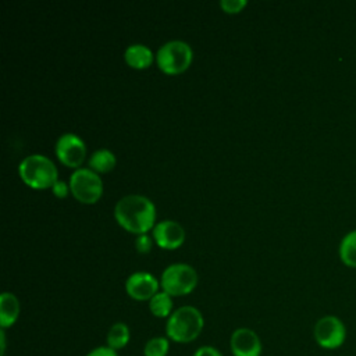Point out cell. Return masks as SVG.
<instances>
[{"label":"cell","instance_id":"9c48e42d","mask_svg":"<svg viewBox=\"0 0 356 356\" xmlns=\"http://www.w3.org/2000/svg\"><path fill=\"white\" fill-rule=\"evenodd\" d=\"M229 349L234 356H260L261 341L253 330L241 327L231 334Z\"/></svg>","mask_w":356,"mask_h":356},{"label":"cell","instance_id":"5bb4252c","mask_svg":"<svg viewBox=\"0 0 356 356\" xmlns=\"http://www.w3.org/2000/svg\"><path fill=\"white\" fill-rule=\"evenodd\" d=\"M129 328L125 323H115L110 327L106 341H107V346L114 349V350H120L122 348H125L129 342Z\"/></svg>","mask_w":356,"mask_h":356},{"label":"cell","instance_id":"2e32d148","mask_svg":"<svg viewBox=\"0 0 356 356\" xmlns=\"http://www.w3.org/2000/svg\"><path fill=\"white\" fill-rule=\"evenodd\" d=\"M339 256L345 266L356 268V229L343 236L339 245Z\"/></svg>","mask_w":356,"mask_h":356},{"label":"cell","instance_id":"ffe728a7","mask_svg":"<svg viewBox=\"0 0 356 356\" xmlns=\"http://www.w3.org/2000/svg\"><path fill=\"white\" fill-rule=\"evenodd\" d=\"M220 6L227 13H238L243 6H246V0H221Z\"/></svg>","mask_w":356,"mask_h":356},{"label":"cell","instance_id":"9a60e30c","mask_svg":"<svg viewBox=\"0 0 356 356\" xmlns=\"http://www.w3.org/2000/svg\"><path fill=\"white\" fill-rule=\"evenodd\" d=\"M89 167L95 172H107L115 165V156L108 149H99L89 157Z\"/></svg>","mask_w":356,"mask_h":356},{"label":"cell","instance_id":"7c38bea8","mask_svg":"<svg viewBox=\"0 0 356 356\" xmlns=\"http://www.w3.org/2000/svg\"><path fill=\"white\" fill-rule=\"evenodd\" d=\"M19 316V302L15 295L3 292L0 295V325L1 328L11 327Z\"/></svg>","mask_w":356,"mask_h":356},{"label":"cell","instance_id":"277c9868","mask_svg":"<svg viewBox=\"0 0 356 356\" xmlns=\"http://www.w3.org/2000/svg\"><path fill=\"white\" fill-rule=\"evenodd\" d=\"M157 65L167 74L185 71L192 61V49L184 40H170L160 46L156 54Z\"/></svg>","mask_w":356,"mask_h":356},{"label":"cell","instance_id":"e0dca14e","mask_svg":"<svg viewBox=\"0 0 356 356\" xmlns=\"http://www.w3.org/2000/svg\"><path fill=\"white\" fill-rule=\"evenodd\" d=\"M149 309H150L152 314L156 317H170L172 313L171 296L164 291L157 292L149 300Z\"/></svg>","mask_w":356,"mask_h":356},{"label":"cell","instance_id":"5b68a950","mask_svg":"<svg viewBox=\"0 0 356 356\" xmlns=\"http://www.w3.org/2000/svg\"><path fill=\"white\" fill-rule=\"evenodd\" d=\"M197 284L195 268L185 263L168 266L161 274V288L170 296H182L193 291Z\"/></svg>","mask_w":356,"mask_h":356},{"label":"cell","instance_id":"ac0fdd59","mask_svg":"<svg viewBox=\"0 0 356 356\" xmlns=\"http://www.w3.org/2000/svg\"><path fill=\"white\" fill-rule=\"evenodd\" d=\"M170 349V341L165 337L150 338L143 348L145 356H167Z\"/></svg>","mask_w":356,"mask_h":356},{"label":"cell","instance_id":"d6986e66","mask_svg":"<svg viewBox=\"0 0 356 356\" xmlns=\"http://www.w3.org/2000/svg\"><path fill=\"white\" fill-rule=\"evenodd\" d=\"M135 248L140 253H147L152 248V239L147 234H140L135 239Z\"/></svg>","mask_w":356,"mask_h":356},{"label":"cell","instance_id":"6da1fadb","mask_svg":"<svg viewBox=\"0 0 356 356\" xmlns=\"http://www.w3.org/2000/svg\"><path fill=\"white\" fill-rule=\"evenodd\" d=\"M114 216L121 227L140 235L153 227L156 209L146 196L127 195L117 202Z\"/></svg>","mask_w":356,"mask_h":356},{"label":"cell","instance_id":"ba28073f","mask_svg":"<svg viewBox=\"0 0 356 356\" xmlns=\"http://www.w3.org/2000/svg\"><path fill=\"white\" fill-rule=\"evenodd\" d=\"M85 143L72 132L63 134L56 142V154L68 167H79L85 159Z\"/></svg>","mask_w":356,"mask_h":356},{"label":"cell","instance_id":"4fadbf2b","mask_svg":"<svg viewBox=\"0 0 356 356\" xmlns=\"http://www.w3.org/2000/svg\"><path fill=\"white\" fill-rule=\"evenodd\" d=\"M125 61L134 67V68H146L153 61V53L152 50L140 43L129 44L125 50Z\"/></svg>","mask_w":356,"mask_h":356},{"label":"cell","instance_id":"603a6c76","mask_svg":"<svg viewBox=\"0 0 356 356\" xmlns=\"http://www.w3.org/2000/svg\"><path fill=\"white\" fill-rule=\"evenodd\" d=\"M51 191H53V193H54L57 197H64V196H67V193H68V186H67V184H65L64 181L57 179V181L54 182V185L51 186Z\"/></svg>","mask_w":356,"mask_h":356},{"label":"cell","instance_id":"7402d4cb","mask_svg":"<svg viewBox=\"0 0 356 356\" xmlns=\"http://www.w3.org/2000/svg\"><path fill=\"white\" fill-rule=\"evenodd\" d=\"M193 356H222V355L217 348L204 345V346H200L199 349H196Z\"/></svg>","mask_w":356,"mask_h":356},{"label":"cell","instance_id":"3957f363","mask_svg":"<svg viewBox=\"0 0 356 356\" xmlns=\"http://www.w3.org/2000/svg\"><path fill=\"white\" fill-rule=\"evenodd\" d=\"M18 172L22 181L35 189L53 186L57 181V168L54 163L42 154L26 156L19 163Z\"/></svg>","mask_w":356,"mask_h":356},{"label":"cell","instance_id":"8fae6325","mask_svg":"<svg viewBox=\"0 0 356 356\" xmlns=\"http://www.w3.org/2000/svg\"><path fill=\"white\" fill-rule=\"evenodd\" d=\"M153 236L160 248L175 249L182 245L185 239V232L177 221L163 220L154 225Z\"/></svg>","mask_w":356,"mask_h":356},{"label":"cell","instance_id":"30bf717a","mask_svg":"<svg viewBox=\"0 0 356 356\" xmlns=\"http://www.w3.org/2000/svg\"><path fill=\"white\" fill-rule=\"evenodd\" d=\"M125 289L132 299L150 300L159 289L157 280L146 271H136L127 278Z\"/></svg>","mask_w":356,"mask_h":356},{"label":"cell","instance_id":"7a4b0ae2","mask_svg":"<svg viewBox=\"0 0 356 356\" xmlns=\"http://www.w3.org/2000/svg\"><path fill=\"white\" fill-rule=\"evenodd\" d=\"M204 321L202 313L193 306H182L171 313L165 324L167 338L178 343H189L195 341L202 330Z\"/></svg>","mask_w":356,"mask_h":356},{"label":"cell","instance_id":"52a82bcc","mask_svg":"<svg viewBox=\"0 0 356 356\" xmlns=\"http://www.w3.org/2000/svg\"><path fill=\"white\" fill-rule=\"evenodd\" d=\"M70 189L82 203H95L103 192V182L90 168H76L70 178Z\"/></svg>","mask_w":356,"mask_h":356},{"label":"cell","instance_id":"8992f818","mask_svg":"<svg viewBox=\"0 0 356 356\" xmlns=\"http://www.w3.org/2000/svg\"><path fill=\"white\" fill-rule=\"evenodd\" d=\"M313 337L320 348L335 350L341 348L346 341V327L343 321L337 316H323L314 324Z\"/></svg>","mask_w":356,"mask_h":356},{"label":"cell","instance_id":"44dd1931","mask_svg":"<svg viewBox=\"0 0 356 356\" xmlns=\"http://www.w3.org/2000/svg\"><path fill=\"white\" fill-rule=\"evenodd\" d=\"M85 356H118V353H117V350H114L106 345V346H97V348L92 349Z\"/></svg>","mask_w":356,"mask_h":356}]
</instances>
